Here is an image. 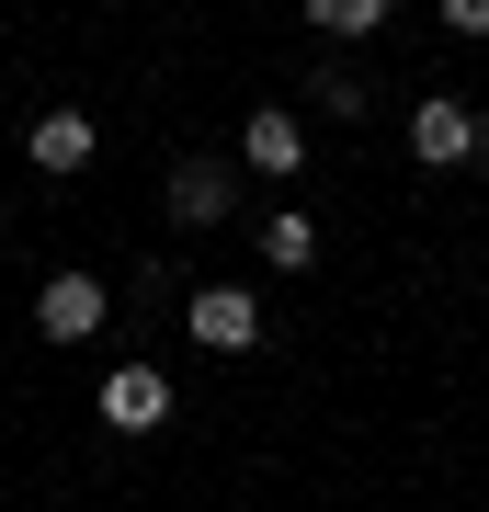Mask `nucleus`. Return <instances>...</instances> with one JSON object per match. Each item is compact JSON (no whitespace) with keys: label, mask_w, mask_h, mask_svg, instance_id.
<instances>
[{"label":"nucleus","mask_w":489,"mask_h":512,"mask_svg":"<svg viewBox=\"0 0 489 512\" xmlns=\"http://www.w3.org/2000/svg\"><path fill=\"white\" fill-rule=\"evenodd\" d=\"M308 92H319V114H364V103H376V80H353V69H308Z\"/></svg>","instance_id":"9d476101"},{"label":"nucleus","mask_w":489,"mask_h":512,"mask_svg":"<svg viewBox=\"0 0 489 512\" xmlns=\"http://www.w3.org/2000/svg\"><path fill=\"white\" fill-rule=\"evenodd\" d=\"M91 410H103L114 433H160V421H171V376H160V365H114Z\"/></svg>","instance_id":"7ed1b4c3"},{"label":"nucleus","mask_w":489,"mask_h":512,"mask_svg":"<svg viewBox=\"0 0 489 512\" xmlns=\"http://www.w3.org/2000/svg\"><path fill=\"white\" fill-rule=\"evenodd\" d=\"M23 148H35V171H91V114L57 103V114H35V126H23Z\"/></svg>","instance_id":"0eeeda50"},{"label":"nucleus","mask_w":489,"mask_h":512,"mask_svg":"<svg viewBox=\"0 0 489 512\" xmlns=\"http://www.w3.org/2000/svg\"><path fill=\"white\" fill-rule=\"evenodd\" d=\"M410 148H421V160H433V171H455V160H478V103H455V92H433V103L410 114Z\"/></svg>","instance_id":"20e7f679"},{"label":"nucleus","mask_w":489,"mask_h":512,"mask_svg":"<svg viewBox=\"0 0 489 512\" xmlns=\"http://www.w3.org/2000/svg\"><path fill=\"white\" fill-rule=\"evenodd\" d=\"M444 35H467V46H478V35H489V0H444Z\"/></svg>","instance_id":"9b49d317"},{"label":"nucleus","mask_w":489,"mask_h":512,"mask_svg":"<svg viewBox=\"0 0 489 512\" xmlns=\"http://www.w3.org/2000/svg\"><path fill=\"white\" fill-rule=\"evenodd\" d=\"M262 262H273V274H308V262H319V228H308V205L262 217Z\"/></svg>","instance_id":"6e6552de"},{"label":"nucleus","mask_w":489,"mask_h":512,"mask_svg":"<svg viewBox=\"0 0 489 512\" xmlns=\"http://www.w3.org/2000/svg\"><path fill=\"white\" fill-rule=\"evenodd\" d=\"M239 160H251V171H273V183H285V171H296V160H308V126H296V114H285V103H262V114H251V126H239Z\"/></svg>","instance_id":"39448f33"},{"label":"nucleus","mask_w":489,"mask_h":512,"mask_svg":"<svg viewBox=\"0 0 489 512\" xmlns=\"http://www.w3.org/2000/svg\"><path fill=\"white\" fill-rule=\"evenodd\" d=\"M182 330H194L205 353H251L262 342V296L251 285H194L182 296Z\"/></svg>","instance_id":"f257e3e1"},{"label":"nucleus","mask_w":489,"mask_h":512,"mask_svg":"<svg viewBox=\"0 0 489 512\" xmlns=\"http://www.w3.org/2000/svg\"><path fill=\"white\" fill-rule=\"evenodd\" d=\"M103 308H114L103 274H46V285H35V330H46V342H91Z\"/></svg>","instance_id":"f03ea898"},{"label":"nucleus","mask_w":489,"mask_h":512,"mask_svg":"<svg viewBox=\"0 0 489 512\" xmlns=\"http://www.w3.org/2000/svg\"><path fill=\"white\" fill-rule=\"evenodd\" d=\"M228 205H239L228 160H182V171H171V217H182V228H217Z\"/></svg>","instance_id":"423d86ee"},{"label":"nucleus","mask_w":489,"mask_h":512,"mask_svg":"<svg viewBox=\"0 0 489 512\" xmlns=\"http://www.w3.org/2000/svg\"><path fill=\"white\" fill-rule=\"evenodd\" d=\"M0 228H12V217H0Z\"/></svg>","instance_id":"f8f14e48"},{"label":"nucleus","mask_w":489,"mask_h":512,"mask_svg":"<svg viewBox=\"0 0 489 512\" xmlns=\"http://www.w3.org/2000/svg\"><path fill=\"white\" fill-rule=\"evenodd\" d=\"M308 23H319V35H376L387 0H308Z\"/></svg>","instance_id":"1a4fd4ad"}]
</instances>
